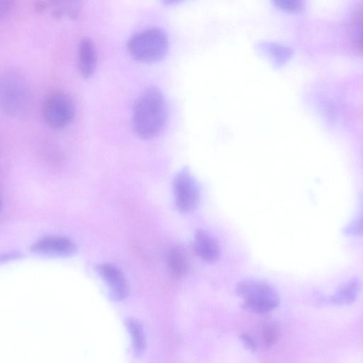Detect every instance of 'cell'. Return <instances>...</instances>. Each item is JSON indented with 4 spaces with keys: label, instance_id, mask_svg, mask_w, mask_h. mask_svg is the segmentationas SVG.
<instances>
[{
    "label": "cell",
    "instance_id": "7",
    "mask_svg": "<svg viewBox=\"0 0 363 363\" xmlns=\"http://www.w3.org/2000/svg\"><path fill=\"white\" fill-rule=\"evenodd\" d=\"M97 55L94 41L89 37H82L78 44L77 65L82 77L89 78L96 67Z\"/></svg>",
    "mask_w": 363,
    "mask_h": 363
},
{
    "label": "cell",
    "instance_id": "4",
    "mask_svg": "<svg viewBox=\"0 0 363 363\" xmlns=\"http://www.w3.org/2000/svg\"><path fill=\"white\" fill-rule=\"evenodd\" d=\"M237 293L244 299L245 306L256 313L269 312L279 303V297L274 289L260 281H240Z\"/></svg>",
    "mask_w": 363,
    "mask_h": 363
},
{
    "label": "cell",
    "instance_id": "16",
    "mask_svg": "<svg viewBox=\"0 0 363 363\" xmlns=\"http://www.w3.org/2000/svg\"><path fill=\"white\" fill-rule=\"evenodd\" d=\"M344 232L347 235L354 236L363 235V212L346 225Z\"/></svg>",
    "mask_w": 363,
    "mask_h": 363
},
{
    "label": "cell",
    "instance_id": "6",
    "mask_svg": "<svg viewBox=\"0 0 363 363\" xmlns=\"http://www.w3.org/2000/svg\"><path fill=\"white\" fill-rule=\"evenodd\" d=\"M173 191L176 206L181 212H191L198 206L199 187L188 170H182L176 174L173 182Z\"/></svg>",
    "mask_w": 363,
    "mask_h": 363
},
{
    "label": "cell",
    "instance_id": "17",
    "mask_svg": "<svg viewBox=\"0 0 363 363\" xmlns=\"http://www.w3.org/2000/svg\"><path fill=\"white\" fill-rule=\"evenodd\" d=\"M277 330L274 326L269 325L266 327L263 332V340L267 345H273L277 339Z\"/></svg>",
    "mask_w": 363,
    "mask_h": 363
},
{
    "label": "cell",
    "instance_id": "14",
    "mask_svg": "<svg viewBox=\"0 0 363 363\" xmlns=\"http://www.w3.org/2000/svg\"><path fill=\"white\" fill-rule=\"evenodd\" d=\"M54 6V13L56 16H62L65 15L69 16H76L79 5L78 2H55Z\"/></svg>",
    "mask_w": 363,
    "mask_h": 363
},
{
    "label": "cell",
    "instance_id": "9",
    "mask_svg": "<svg viewBox=\"0 0 363 363\" xmlns=\"http://www.w3.org/2000/svg\"><path fill=\"white\" fill-rule=\"evenodd\" d=\"M98 270L116 299L122 300L127 296L128 289L126 280L117 267L110 264H104Z\"/></svg>",
    "mask_w": 363,
    "mask_h": 363
},
{
    "label": "cell",
    "instance_id": "8",
    "mask_svg": "<svg viewBox=\"0 0 363 363\" xmlns=\"http://www.w3.org/2000/svg\"><path fill=\"white\" fill-rule=\"evenodd\" d=\"M194 250L196 255L206 262L216 261L220 254V247L216 240L203 229L198 230L195 233Z\"/></svg>",
    "mask_w": 363,
    "mask_h": 363
},
{
    "label": "cell",
    "instance_id": "19",
    "mask_svg": "<svg viewBox=\"0 0 363 363\" xmlns=\"http://www.w3.org/2000/svg\"><path fill=\"white\" fill-rule=\"evenodd\" d=\"M11 5V1H0V13L2 16L5 12H6Z\"/></svg>",
    "mask_w": 363,
    "mask_h": 363
},
{
    "label": "cell",
    "instance_id": "10",
    "mask_svg": "<svg viewBox=\"0 0 363 363\" xmlns=\"http://www.w3.org/2000/svg\"><path fill=\"white\" fill-rule=\"evenodd\" d=\"M33 250L45 254L67 255L75 250V245L67 238L48 236L37 241L33 246Z\"/></svg>",
    "mask_w": 363,
    "mask_h": 363
},
{
    "label": "cell",
    "instance_id": "11",
    "mask_svg": "<svg viewBox=\"0 0 363 363\" xmlns=\"http://www.w3.org/2000/svg\"><path fill=\"white\" fill-rule=\"evenodd\" d=\"M167 267L174 278L183 277L189 269V259L186 252L179 247L170 250L167 255Z\"/></svg>",
    "mask_w": 363,
    "mask_h": 363
},
{
    "label": "cell",
    "instance_id": "18",
    "mask_svg": "<svg viewBox=\"0 0 363 363\" xmlns=\"http://www.w3.org/2000/svg\"><path fill=\"white\" fill-rule=\"evenodd\" d=\"M240 337L242 338L244 344L252 351H255L257 349V345L255 340L247 334H242Z\"/></svg>",
    "mask_w": 363,
    "mask_h": 363
},
{
    "label": "cell",
    "instance_id": "15",
    "mask_svg": "<svg viewBox=\"0 0 363 363\" xmlns=\"http://www.w3.org/2000/svg\"><path fill=\"white\" fill-rule=\"evenodd\" d=\"M274 4L279 9L289 12L301 11L304 6L303 1L300 0H278L274 1Z\"/></svg>",
    "mask_w": 363,
    "mask_h": 363
},
{
    "label": "cell",
    "instance_id": "20",
    "mask_svg": "<svg viewBox=\"0 0 363 363\" xmlns=\"http://www.w3.org/2000/svg\"><path fill=\"white\" fill-rule=\"evenodd\" d=\"M358 43L360 45V47L363 48V32L361 33L359 38Z\"/></svg>",
    "mask_w": 363,
    "mask_h": 363
},
{
    "label": "cell",
    "instance_id": "12",
    "mask_svg": "<svg viewBox=\"0 0 363 363\" xmlns=\"http://www.w3.org/2000/svg\"><path fill=\"white\" fill-rule=\"evenodd\" d=\"M359 289L360 284L358 281H350L342 286L330 298V302L335 305L350 304L356 299Z\"/></svg>",
    "mask_w": 363,
    "mask_h": 363
},
{
    "label": "cell",
    "instance_id": "13",
    "mask_svg": "<svg viewBox=\"0 0 363 363\" xmlns=\"http://www.w3.org/2000/svg\"><path fill=\"white\" fill-rule=\"evenodd\" d=\"M126 325L131 334L134 352L136 355L139 356L143 352L145 345L143 328L137 320L133 318L126 320Z\"/></svg>",
    "mask_w": 363,
    "mask_h": 363
},
{
    "label": "cell",
    "instance_id": "1",
    "mask_svg": "<svg viewBox=\"0 0 363 363\" xmlns=\"http://www.w3.org/2000/svg\"><path fill=\"white\" fill-rule=\"evenodd\" d=\"M167 117V104L162 92L157 87L147 88L138 95L133 106V130L141 138H152L162 131Z\"/></svg>",
    "mask_w": 363,
    "mask_h": 363
},
{
    "label": "cell",
    "instance_id": "2",
    "mask_svg": "<svg viewBox=\"0 0 363 363\" xmlns=\"http://www.w3.org/2000/svg\"><path fill=\"white\" fill-rule=\"evenodd\" d=\"M169 40L166 33L160 28H149L133 34L128 40L127 49L135 60L153 62L166 55Z\"/></svg>",
    "mask_w": 363,
    "mask_h": 363
},
{
    "label": "cell",
    "instance_id": "3",
    "mask_svg": "<svg viewBox=\"0 0 363 363\" xmlns=\"http://www.w3.org/2000/svg\"><path fill=\"white\" fill-rule=\"evenodd\" d=\"M1 106L3 111L13 116L26 113L30 106V93L24 77L15 72H6L0 82Z\"/></svg>",
    "mask_w": 363,
    "mask_h": 363
},
{
    "label": "cell",
    "instance_id": "5",
    "mask_svg": "<svg viewBox=\"0 0 363 363\" xmlns=\"http://www.w3.org/2000/svg\"><path fill=\"white\" fill-rule=\"evenodd\" d=\"M41 113L45 123L49 127L62 129L74 117V103L68 94L61 91H53L43 101Z\"/></svg>",
    "mask_w": 363,
    "mask_h": 363
}]
</instances>
